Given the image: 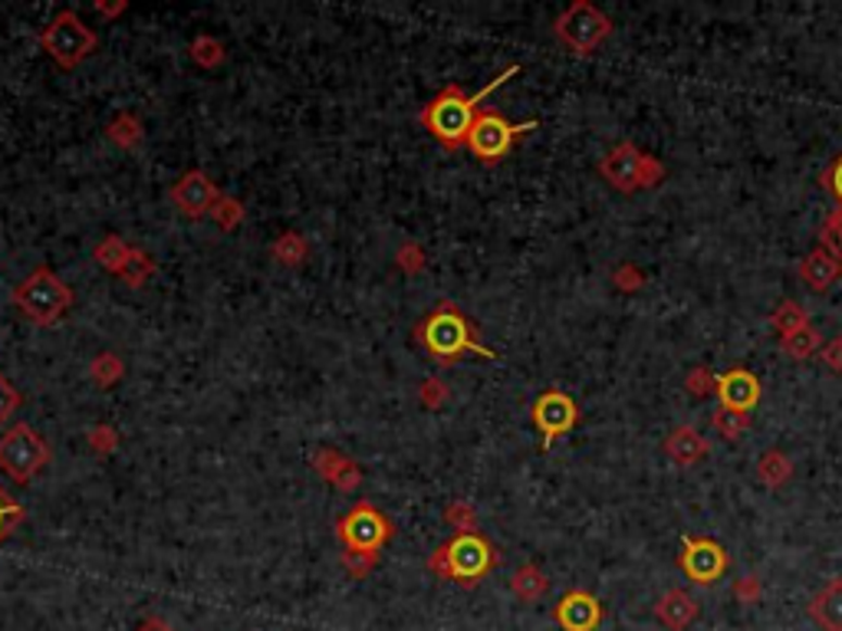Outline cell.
Masks as SVG:
<instances>
[{
    "label": "cell",
    "instance_id": "6da1fadb",
    "mask_svg": "<svg viewBox=\"0 0 842 631\" xmlns=\"http://www.w3.org/2000/svg\"><path fill=\"white\" fill-rule=\"evenodd\" d=\"M520 73V66H507L498 79H491L485 89L480 92H474V96H464L457 86H448L428 109H425V125H428V132L441 142V146H448V149H457V146H467V136H470V129H474V122H477V102H485L494 89H501L507 79H514Z\"/></svg>",
    "mask_w": 842,
    "mask_h": 631
},
{
    "label": "cell",
    "instance_id": "7a4b0ae2",
    "mask_svg": "<svg viewBox=\"0 0 842 631\" xmlns=\"http://www.w3.org/2000/svg\"><path fill=\"white\" fill-rule=\"evenodd\" d=\"M599 175H603L616 191L632 194L639 188H655L665 178V165L652 155H645L632 142H619L606 159L599 162Z\"/></svg>",
    "mask_w": 842,
    "mask_h": 631
},
{
    "label": "cell",
    "instance_id": "3957f363",
    "mask_svg": "<svg viewBox=\"0 0 842 631\" xmlns=\"http://www.w3.org/2000/svg\"><path fill=\"white\" fill-rule=\"evenodd\" d=\"M422 342L435 358H457L461 352H477L494 358V352L477 342L470 323L454 306H441L438 313L428 316V323L422 326Z\"/></svg>",
    "mask_w": 842,
    "mask_h": 631
},
{
    "label": "cell",
    "instance_id": "277c9868",
    "mask_svg": "<svg viewBox=\"0 0 842 631\" xmlns=\"http://www.w3.org/2000/svg\"><path fill=\"white\" fill-rule=\"evenodd\" d=\"M609 34H613V21L599 8H592L589 0H576L556 21V37L576 56H589Z\"/></svg>",
    "mask_w": 842,
    "mask_h": 631
},
{
    "label": "cell",
    "instance_id": "5b68a950",
    "mask_svg": "<svg viewBox=\"0 0 842 631\" xmlns=\"http://www.w3.org/2000/svg\"><path fill=\"white\" fill-rule=\"evenodd\" d=\"M537 129V122H520V125H511L501 112H480L474 129L467 136V149L485 162V165H498L501 159L511 155L514 142L527 132Z\"/></svg>",
    "mask_w": 842,
    "mask_h": 631
},
{
    "label": "cell",
    "instance_id": "8992f818",
    "mask_svg": "<svg viewBox=\"0 0 842 631\" xmlns=\"http://www.w3.org/2000/svg\"><path fill=\"white\" fill-rule=\"evenodd\" d=\"M438 566H441L451 579L470 585V582H477L480 576H485V572L494 566V550H491L488 540H480V537H474V533H464V537H457L451 546L441 550Z\"/></svg>",
    "mask_w": 842,
    "mask_h": 631
},
{
    "label": "cell",
    "instance_id": "52a82bcc",
    "mask_svg": "<svg viewBox=\"0 0 842 631\" xmlns=\"http://www.w3.org/2000/svg\"><path fill=\"white\" fill-rule=\"evenodd\" d=\"M678 566L684 569V576L694 585H714L720 576L728 572V553L711 537H684Z\"/></svg>",
    "mask_w": 842,
    "mask_h": 631
},
{
    "label": "cell",
    "instance_id": "ba28073f",
    "mask_svg": "<svg viewBox=\"0 0 842 631\" xmlns=\"http://www.w3.org/2000/svg\"><path fill=\"white\" fill-rule=\"evenodd\" d=\"M576 421H579V405L560 389H550L533 402V425L543 434V451H550L560 434L573 431Z\"/></svg>",
    "mask_w": 842,
    "mask_h": 631
},
{
    "label": "cell",
    "instance_id": "9c48e42d",
    "mask_svg": "<svg viewBox=\"0 0 842 631\" xmlns=\"http://www.w3.org/2000/svg\"><path fill=\"white\" fill-rule=\"evenodd\" d=\"M40 464H43V441L30 428L17 425L14 431L0 438V467L14 480H30V474H37Z\"/></svg>",
    "mask_w": 842,
    "mask_h": 631
},
{
    "label": "cell",
    "instance_id": "30bf717a",
    "mask_svg": "<svg viewBox=\"0 0 842 631\" xmlns=\"http://www.w3.org/2000/svg\"><path fill=\"white\" fill-rule=\"evenodd\" d=\"M43 43H47V50L53 53V60L56 63H63V66H76L89 50H92V43H96V37L73 17V14H60L56 21H53V27L47 30V37H43Z\"/></svg>",
    "mask_w": 842,
    "mask_h": 631
},
{
    "label": "cell",
    "instance_id": "8fae6325",
    "mask_svg": "<svg viewBox=\"0 0 842 631\" xmlns=\"http://www.w3.org/2000/svg\"><path fill=\"white\" fill-rule=\"evenodd\" d=\"M556 621L563 631H595L603 624V602L586 589H573L560 598Z\"/></svg>",
    "mask_w": 842,
    "mask_h": 631
},
{
    "label": "cell",
    "instance_id": "7c38bea8",
    "mask_svg": "<svg viewBox=\"0 0 842 631\" xmlns=\"http://www.w3.org/2000/svg\"><path fill=\"white\" fill-rule=\"evenodd\" d=\"M66 303H70V293L50 274H37L34 280H27L21 287V306L34 319H53Z\"/></svg>",
    "mask_w": 842,
    "mask_h": 631
},
{
    "label": "cell",
    "instance_id": "4fadbf2b",
    "mask_svg": "<svg viewBox=\"0 0 842 631\" xmlns=\"http://www.w3.org/2000/svg\"><path fill=\"white\" fill-rule=\"evenodd\" d=\"M714 392H717L720 405L744 412V415H751V408L761 402V382H757V375L747 371V368H731L725 375H717Z\"/></svg>",
    "mask_w": 842,
    "mask_h": 631
},
{
    "label": "cell",
    "instance_id": "5bb4252c",
    "mask_svg": "<svg viewBox=\"0 0 842 631\" xmlns=\"http://www.w3.org/2000/svg\"><path fill=\"white\" fill-rule=\"evenodd\" d=\"M386 520L369 510V507H359L355 514H349L342 520V540L352 546V550H363V553H373L386 543Z\"/></svg>",
    "mask_w": 842,
    "mask_h": 631
},
{
    "label": "cell",
    "instance_id": "9a60e30c",
    "mask_svg": "<svg viewBox=\"0 0 842 631\" xmlns=\"http://www.w3.org/2000/svg\"><path fill=\"white\" fill-rule=\"evenodd\" d=\"M839 277H842V261H835L822 247L809 250V254L800 261V280L816 293H826Z\"/></svg>",
    "mask_w": 842,
    "mask_h": 631
},
{
    "label": "cell",
    "instance_id": "2e32d148",
    "mask_svg": "<svg viewBox=\"0 0 842 631\" xmlns=\"http://www.w3.org/2000/svg\"><path fill=\"white\" fill-rule=\"evenodd\" d=\"M711 444L701 438L698 428L691 425H678L668 438H665V454L678 464V467H694L707 457Z\"/></svg>",
    "mask_w": 842,
    "mask_h": 631
},
{
    "label": "cell",
    "instance_id": "e0dca14e",
    "mask_svg": "<svg viewBox=\"0 0 842 631\" xmlns=\"http://www.w3.org/2000/svg\"><path fill=\"white\" fill-rule=\"evenodd\" d=\"M698 602L691 598V592L684 589H668L658 605H655V618L668 628V631H684L694 618H698Z\"/></svg>",
    "mask_w": 842,
    "mask_h": 631
},
{
    "label": "cell",
    "instance_id": "ac0fdd59",
    "mask_svg": "<svg viewBox=\"0 0 842 631\" xmlns=\"http://www.w3.org/2000/svg\"><path fill=\"white\" fill-rule=\"evenodd\" d=\"M809 618L822 631H842V579H829L809 598Z\"/></svg>",
    "mask_w": 842,
    "mask_h": 631
},
{
    "label": "cell",
    "instance_id": "d6986e66",
    "mask_svg": "<svg viewBox=\"0 0 842 631\" xmlns=\"http://www.w3.org/2000/svg\"><path fill=\"white\" fill-rule=\"evenodd\" d=\"M757 477H761V483L764 487H783L790 477H793V460L780 451V447H770L767 454H761V460H757Z\"/></svg>",
    "mask_w": 842,
    "mask_h": 631
},
{
    "label": "cell",
    "instance_id": "ffe728a7",
    "mask_svg": "<svg viewBox=\"0 0 842 631\" xmlns=\"http://www.w3.org/2000/svg\"><path fill=\"white\" fill-rule=\"evenodd\" d=\"M770 323H774V329L780 332V339H787V336L806 329V326H809V316H806V310H803L796 300H783V303L774 310Z\"/></svg>",
    "mask_w": 842,
    "mask_h": 631
},
{
    "label": "cell",
    "instance_id": "44dd1931",
    "mask_svg": "<svg viewBox=\"0 0 842 631\" xmlns=\"http://www.w3.org/2000/svg\"><path fill=\"white\" fill-rule=\"evenodd\" d=\"M819 345H822V336H819V329H813V326H806V329H800V332L780 339L783 355H790V358H796V362L813 358V355L819 352Z\"/></svg>",
    "mask_w": 842,
    "mask_h": 631
},
{
    "label": "cell",
    "instance_id": "7402d4cb",
    "mask_svg": "<svg viewBox=\"0 0 842 631\" xmlns=\"http://www.w3.org/2000/svg\"><path fill=\"white\" fill-rule=\"evenodd\" d=\"M714 428H717L720 434H725L728 441H738L741 434H747V431H751V415L720 405V408L714 412Z\"/></svg>",
    "mask_w": 842,
    "mask_h": 631
},
{
    "label": "cell",
    "instance_id": "603a6c76",
    "mask_svg": "<svg viewBox=\"0 0 842 631\" xmlns=\"http://www.w3.org/2000/svg\"><path fill=\"white\" fill-rule=\"evenodd\" d=\"M514 592H517L524 602H537V598L546 592V576H543L537 566H520L517 576H514Z\"/></svg>",
    "mask_w": 842,
    "mask_h": 631
},
{
    "label": "cell",
    "instance_id": "cb8c5ba5",
    "mask_svg": "<svg viewBox=\"0 0 842 631\" xmlns=\"http://www.w3.org/2000/svg\"><path fill=\"white\" fill-rule=\"evenodd\" d=\"M684 389H688L691 395L704 399V395H711V389H717V375H711V368L698 365V368L684 378Z\"/></svg>",
    "mask_w": 842,
    "mask_h": 631
},
{
    "label": "cell",
    "instance_id": "d4e9b609",
    "mask_svg": "<svg viewBox=\"0 0 842 631\" xmlns=\"http://www.w3.org/2000/svg\"><path fill=\"white\" fill-rule=\"evenodd\" d=\"M822 188L842 204V155H835V162L822 172Z\"/></svg>",
    "mask_w": 842,
    "mask_h": 631
},
{
    "label": "cell",
    "instance_id": "484cf974",
    "mask_svg": "<svg viewBox=\"0 0 842 631\" xmlns=\"http://www.w3.org/2000/svg\"><path fill=\"white\" fill-rule=\"evenodd\" d=\"M645 283V277L632 267V264H623L619 270H616V287L623 290V293H632V290H639Z\"/></svg>",
    "mask_w": 842,
    "mask_h": 631
},
{
    "label": "cell",
    "instance_id": "4316f807",
    "mask_svg": "<svg viewBox=\"0 0 842 631\" xmlns=\"http://www.w3.org/2000/svg\"><path fill=\"white\" fill-rule=\"evenodd\" d=\"M734 595H738L741 602H757V598H761V579H757V576L738 579V582H734Z\"/></svg>",
    "mask_w": 842,
    "mask_h": 631
},
{
    "label": "cell",
    "instance_id": "83f0119b",
    "mask_svg": "<svg viewBox=\"0 0 842 631\" xmlns=\"http://www.w3.org/2000/svg\"><path fill=\"white\" fill-rule=\"evenodd\" d=\"M822 362L829 371H842V336H835L832 342L822 345Z\"/></svg>",
    "mask_w": 842,
    "mask_h": 631
},
{
    "label": "cell",
    "instance_id": "f1b7e54d",
    "mask_svg": "<svg viewBox=\"0 0 842 631\" xmlns=\"http://www.w3.org/2000/svg\"><path fill=\"white\" fill-rule=\"evenodd\" d=\"M14 405H17L14 392H11V389H8L4 382H0V421H4V418H8V412H11Z\"/></svg>",
    "mask_w": 842,
    "mask_h": 631
},
{
    "label": "cell",
    "instance_id": "f546056e",
    "mask_svg": "<svg viewBox=\"0 0 842 631\" xmlns=\"http://www.w3.org/2000/svg\"><path fill=\"white\" fill-rule=\"evenodd\" d=\"M8 514H11V510H8V503H4V500H0V533H4V523H8Z\"/></svg>",
    "mask_w": 842,
    "mask_h": 631
},
{
    "label": "cell",
    "instance_id": "4dcf8cb0",
    "mask_svg": "<svg viewBox=\"0 0 842 631\" xmlns=\"http://www.w3.org/2000/svg\"><path fill=\"white\" fill-rule=\"evenodd\" d=\"M139 631H172V628H165L162 621H149V624H142Z\"/></svg>",
    "mask_w": 842,
    "mask_h": 631
},
{
    "label": "cell",
    "instance_id": "1f68e13d",
    "mask_svg": "<svg viewBox=\"0 0 842 631\" xmlns=\"http://www.w3.org/2000/svg\"><path fill=\"white\" fill-rule=\"evenodd\" d=\"M829 217H832V220H835V224H839V227H842V204H839V207H835V211H832V214H829Z\"/></svg>",
    "mask_w": 842,
    "mask_h": 631
}]
</instances>
